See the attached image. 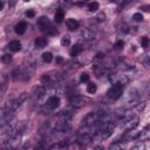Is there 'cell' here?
Returning <instances> with one entry per match:
<instances>
[{
	"label": "cell",
	"mask_w": 150,
	"mask_h": 150,
	"mask_svg": "<svg viewBox=\"0 0 150 150\" xmlns=\"http://www.w3.org/2000/svg\"><path fill=\"white\" fill-rule=\"evenodd\" d=\"M7 48H8L11 52H19V50L21 49V43H20L19 41L14 40V41H11V42L7 45Z\"/></svg>",
	"instance_id": "obj_12"
},
{
	"label": "cell",
	"mask_w": 150,
	"mask_h": 150,
	"mask_svg": "<svg viewBox=\"0 0 150 150\" xmlns=\"http://www.w3.org/2000/svg\"><path fill=\"white\" fill-rule=\"evenodd\" d=\"M62 61H63V60H62V57H60V56H57V57H56V62H57V63H61Z\"/></svg>",
	"instance_id": "obj_34"
},
{
	"label": "cell",
	"mask_w": 150,
	"mask_h": 150,
	"mask_svg": "<svg viewBox=\"0 0 150 150\" xmlns=\"http://www.w3.org/2000/svg\"><path fill=\"white\" fill-rule=\"evenodd\" d=\"M66 25H67V27H68L70 30H75V29H77L79 26H80L79 21H76L75 19H68V20L66 21Z\"/></svg>",
	"instance_id": "obj_14"
},
{
	"label": "cell",
	"mask_w": 150,
	"mask_h": 150,
	"mask_svg": "<svg viewBox=\"0 0 150 150\" xmlns=\"http://www.w3.org/2000/svg\"><path fill=\"white\" fill-rule=\"evenodd\" d=\"M88 102V98L82 96V95H73L70 98H69V103L73 108H81L83 107L86 103Z\"/></svg>",
	"instance_id": "obj_5"
},
{
	"label": "cell",
	"mask_w": 150,
	"mask_h": 150,
	"mask_svg": "<svg viewBox=\"0 0 150 150\" xmlns=\"http://www.w3.org/2000/svg\"><path fill=\"white\" fill-rule=\"evenodd\" d=\"M123 46H124V42H123L122 40H118V41L115 43L116 49H122V48H123Z\"/></svg>",
	"instance_id": "obj_30"
},
{
	"label": "cell",
	"mask_w": 150,
	"mask_h": 150,
	"mask_svg": "<svg viewBox=\"0 0 150 150\" xmlns=\"http://www.w3.org/2000/svg\"><path fill=\"white\" fill-rule=\"evenodd\" d=\"M138 117H132L131 120H129L127 123H124L125 124V129L129 131V130H132V129H135L136 127H137V124H138Z\"/></svg>",
	"instance_id": "obj_10"
},
{
	"label": "cell",
	"mask_w": 150,
	"mask_h": 150,
	"mask_svg": "<svg viewBox=\"0 0 150 150\" xmlns=\"http://www.w3.org/2000/svg\"><path fill=\"white\" fill-rule=\"evenodd\" d=\"M71 116H73V112L71 111H69V110H62V111H60L57 114V117L56 118L59 121H61V122H68L71 118Z\"/></svg>",
	"instance_id": "obj_8"
},
{
	"label": "cell",
	"mask_w": 150,
	"mask_h": 150,
	"mask_svg": "<svg viewBox=\"0 0 150 150\" xmlns=\"http://www.w3.org/2000/svg\"><path fill=\"white\" fill-rule=\"evenodd\" d=\"M122 93H123V84H121V83H112V86L107 91V96L110 100L116 101V100H118L122 96Z\"/></svg>",
	"instance_id": "obj_3"
},
{
	"label": "cell",
	"mask_w": 150,
	"mask_h": 150,
	"mask_svg": "<svg viewBox=\"0 0 150 150\" xmlns=\"http://www.w3.org/2000/svg\"><path fill=\"white\" fill-rule=\"evenodd\" d=\"M80 81H81V82H88V81H89V75H88L87 73L81 74V76H80Z\"/></svg>",
	"instance_id": "obj_28"
},
{
	"label": "cell",
	"mask_w": 150,
	"mask_h": 150,
	"mask_svg": "<svg viewBox=\"0 0 150 150\" xmlns=\"http://www.w3.org/2000/svg\"><path fill=\"white\" fill-rule=\"evenodd\" d=\"M93 150H104V149H103L102 146H96V148H94Z\"/></svg>",
	"instance_id": "obj_35"
},
{
	"label": "cell",
	"mask_w": 150,
	"mask_h": 150,
	"mask_svg": "<svg viewBox=\"0 0 150 150\" xmlns=\"http://www.w3.org/2000/svg\"><path fill=\"white\" fill-rule=\"evenodd\" d=\"M42 60H43L45 62L49 63V62L53 60V54H52L50 52H45V53L42 54Z\"/></svg>",
	"instance_id": "obj_22"
},
{
	"label": "cell",
	"mask_w": 150,
	"mask_h": 150,
	"mask_svg": "<svg viewBox=\"0 0 150 150\" xmlns=\"http://www.w3.org/2000/svg\"><path fill=\"white\" fill-rule=\"evenodd\" d=\"M26 28H27V23H26L25 21H20V22L15 26V32L21 35V34H23V33L26 32Z\"/></svg>",
	"instance_id": "obj_15"
},
{
	"label": "cell",
	"mask_w": 150,
	"mask_h": 150,
	"mask_svg": "<svg viewBox=\"0 0 150 150\" xmlns=\"http://www.w3.org/2000/svg\"><path fill=\"white\" fill-rule=\"evenodd\" d=\"M64 19V11L63 9H57L54 14V20L56 23H61Z\"/></svg>",
	"instance_id": "obj_13"
},
{
	"label": "cell",
	"mask_w": 150,
	"mask_h": 150,
	"mask_svg": "<svg viewBox=\"0 0 150 150\" xmlns=\"http://www.w3.org/2000/svg\"><path fill=\"white\" fill-rule=\"evenodd\" d=\"M59 105H60V97H57V96L49 97L48 101H47V104H46V107L48 108V110H54Z\"/></svg>",
	"instance_id": "obj_7"
},
{
	"label": "cell",
	"mask_w": 150,
	"mask_h": 150,
	"mask_svg": "<svg viewBox=\"0 0 150 150\" xmlns=\"http://www.w3.org/2000/svg\"><path fill=\"white\" fill-rule=\"evenodd\" d=\"M149 138H150V125H146V127L139 132L138 139H141V141H145V139H149Z\"/></svg>",
	"instance_id": "obj_11"
},
{
	"label": "cell",
	"mask_w": 150,
	"mask_h": 150,
	"mask_svg": "<svg viewBox=\"0 0 150 150\" xmlns=\"http://www.w3.org/2000/svg\"><path fill=\"white\" fill-rule=\"evenodd\" d=\"M116 66L121 70H129V69H132L134 68V63L130 62V61H128L127 59H120Z\"/></svg>",
	"instance_id": "obj_6"
},
{
	"label": "cell",
	"mask_w": 150,
	"mask_h": 150,
	"mask_svg": "<svg viewBox=\"0 0 150 150\" xmlns=\"http://www.w3.org/2000/svg\"><path fill=\"white\" fill-rule=\"evenodd\" d=\"M93 19H94V20L90 21L91 23H100V22H103L104 19H105V14H104V12H98L97 15H96L95 18H93Z\"/></svg>",
	"instance_id": "obj_16"
},
{
	"label": "cell",
	"mask_w": 150,
	"mask_h": 150,
	"mask_svg": "<svg viewBox=\"0 0 150 150\" xmlns=\"http://www.w3.org/2000/svg\"><path fill=\"white\" fill-rule=\"evenodd\" d=\"M122 148H123L122 142H115L110 145V150H122Z\"/></svg>",
	"instance_id": "obj_24"
},
{
	"label": "cell",
	"mask_w": 150,
	"mask_h": 150,
	"mask_svg": "<svg viewBox=\"0 0 150 150\" xmlns=\"http://www.w3.org/2000/svg\"><path fill=\"white\" fill-rule=\"evenodd\" d=\"M1 60H2V62H4V63H9V62L12 61V56H11V55H8V54H5V55H2Z\"/></svg>",
	"instance_id": "obj_27"
},
{
	"label": "cell",
	"mask_w": 150,
	"mask_h": 150,
	"mask_svg": "<svg viewBox=\"0 0 150 150\" xmlns=\"http://www.w3.org/2000/svg\"><path fill=\"white\" fill-rule=\"evenodd\" d=\"M69 43H70V39H69V36L66 35V36H63V38L61 39V45H62V46L66 47V46H68Z\"/></svg>",
	"instance_id": "obj_26"
},
{
	"label": "cell",
	"mask_w": 150,
	"mask_h": 150,
	"mask_svg": "<svg viewBox=\"0 0 150 150\" xmlns=\"http://www.w3.org/2000/svg\"><path fill=\"white\" fill-rule=\"evenodd\" d=\"M105 116H107V112L103 111V110L89 112V114L82 120V125H84V127H90V125L97 124V123H100Z\"/></svg>",
	"instance_id": "obj_1"
},
{
	"label": "cell",
	"mask_w": 150,
	"mask_h": 150,
	"mask_svg": "<svg viewBox=\"0 0 150 150\" xmlns=\"http://www.w3.org/2000/svg\"><path fill=\"white\" fill-rule=\"evenodd\" d=\"M141 9H144V11L150 12V5H144V6H142V7H141Z\"/></svg>",
	"instance_id": "obj_33"
},
{
	"label": "cell",
	"mask_w": 150,
	"mask_h": 150,
	"mask_svg": "<svg viewBox=\"0 0 150 150\" xmlns=\"http://www.w3.org/2000/svg\"><path fill=\"white\" fill-rule=\"evenodd\" d=\"M82 36H83L84 41H89V40L94 39V33L90 29H84V30H82Z\"/></svg>",
	"instance_id": "obj_19"
},
{
	"label": "cell",
	"mask_w": 150,
	"mask_h": 150,
	"mask_svg": "<svg viewBox=\"0 0 150 150\" xmlns=\"http://www.w3.org/2000/svg\"><path fill=\"white\" fill-rule=\"evenodd\" d=\"M38 26L41 28V30L46 32V33L49 34V35H55V34L57 33L56 28L53 27L52 22L49 21V19H48L47 16H40V18L38 19Z\"/></svg>",
	"instance_id": "obj_2"
},
{
	"label": "cell",
	"mask_w": 150,
	"mask_h": 150,
	"mask_svg": "<svg viewBox=\"0 0 150 150\" xmlns=\"http://www.w3.org/2000/svg\"><path fill=\"white\" fill-rule=\"evenodd\" d=\"M141 45H142V47H143L144 49L150 48V39H149V38H146V36L142 38V40H141Z\"/></svg>",
	"instance_id": "obj_23"
},
{
	"label": "cell",
	"mask_w": 150,
	"mask_h": 150,
	"mask_svg": "<svg viewBox=\"0 0 150 150\" xmlns=\"http://www.w3.org/2000/svg\"><path fill=\"white\" fill-rule=\"evenodd\" d=\"M14 114H15L14 110H12L7 105H5L1 109V111H0V123H1V127L6 125V124H9V121L14 117Z\"/></svg>",
	"instance_id": "obj_4"
},
{
	"label": "cell",
	"mask_w": 150,
	"mask_h": 150,
	"mask_svg": "<svg viewBox=\"0 0 150 150\" xmlns=\"http://www.w3.org/2000/svg\"><path fill=\"white\" fill-rule=\"evenodd\" d=\"M148 66H149V67H150V59H149V60H148Z\"/></svg>",
	"instance_id": "obj_36"
},
{
	"label": "cell",
	"mask_w": 150,
	"mask_h": 150,
	"mask_svg": "<svg viewBox=\"0 0 150 150\" xmlns=\"http://www.w3.org/2000/svg\"><path fill=\"white\" fill-rule=\"evenodd\" d=\"M93 137L90 136V135H88V134H84V135H82L81 137H79V139H77V143L79 144H81V145H89L91 142H93Z\"/></svg>",
	"instance_id": "obj_9"
},
{
	"label": "cell",
	"mask_w": 150,
	"mask_h": 150,
	"mask_svg": "<svg viewBox=\"0 0 150 150\" xmlns=\"http://www.w3.org/2000/svg\"><path fill=\"white\" fill-rule=\"evenodd\" d=\"M142 149H143V143H137L131 148V150H142Z\"/></svg>",
	"instance_id": "obj_31"
},
{
	"label": "cell",
	"mask_w": 150,
	"mask_h": 150,
	"mask_svg": "<svg viewBox=\"0 0 150 150\" xmlns=\"http://www.w3.org/2000/svg\"><path fill=\"white\" fill-rule=\"evenodd\" d=\"M96 90H97V87H96L95 83H89L87 86V91L89 94H94V93H96Z\"/></svg>",
	"instance_id": "obj_25"
},
{
	"label": "cell",
	"mask_w": 150,
	"mask_h": 150,
	"mask_svg": "<svg viewBox=\"0 0 150 150\" xmlns=\"http://www.w3.org/2000/svg\"><path fill=\"white\" fill-rule=\"evenodd\" d=\"M26 15H27L28 18H34V15H35V12H34L33 9H29V11H27V12H26Z\"/></svg>",
	"instance_id": "obj_32"
},
{
	"label": "cell",
	"mask_w": 150,
	"mask_h": 150,
	"mask_svg": "<svg viewBox=\"0 0 150 150\" xmlns=\"http://www.w3.org/2000/svg\"><path fill=\"white\" fill-rule=\"evenodd\" d=\"M82 50H83V47H82V45H75L73 48H71V50H70V55L71 56H77L80 53H82Z\"/></svg>",
	"instance_id": "obj_18"
},
{
	"label": "cell",
	"mask_w": 150,
	"mask_h": 150,
	"mask_svg": "<svg viewBox=\"0 0 150 150\" xmlns=\"http://www.w3.org/2000/svg\"><path fill=\"white\" fill-rule=\"evenodd\" d=\"M98 7H100V5H98L97 1H93V2H89V4L87 5V9H88L89 12H95V11L98 9Z\"/></svg>",
	"instance_id": "obj_21"
},
{
	"label": "cell",
	"mask_w": 150,
	"mask_h": 150,
	"mask_svg": "<svg viewBox=\"0 0 150 150\" xmlns=\"http://www.w3.org/2000/svg\"><path fill=\"white\" fill-rule=\"evenodd\" d=\"M34 43H35V47L36 48H43V47L47 46V40L45 38H36L35 41H34Z\"/></svg>",
	"instance_id": "obj_17"
},
{
	"label": "cell",
	"mask_w": 150,
	"mask_h": 150,
	"mask_svg": "<svg viewBox=\"0 0 150 150\" xmlns=\"http://www.w3.org/2000/svg\"><path fill=\"white\" fill-rule=\"evenodd\" d=\"M46 94V87L45 86H39L38 88H35V91H34V95L39 98L41 96H43Z\"/></svg>",
	"instance_id": "obj_20"
},
{
	"label": "cell",
	"mask_w": 150,
	"mask_h": 150,
	"mask_svg": "<svg viewBox=\"0 0 150 150\" xmlns=\"http://www.w3.org/2000/svg\"><path fill=\"white\" fill-rule=\"evenodd\" d=\"M132 19L136 20V21H142V20H143V15H142L141 13H135V14L132 15Z\"/></svg>",
	"instance_id": "obj_29"
}]
</instances>
